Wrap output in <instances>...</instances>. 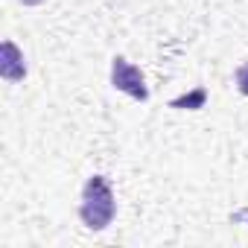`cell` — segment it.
<instances>
[{"label":"cell","instance_id":"cell-1","mask_svg":"<svg viewBox=\"0 0 248 248\" xmlns=\"http://www.w3.org/2000/svg\"><path fill=\"white\" fill-rule=\"evenodd\" d=\"M117 216V199L105 175H91L82 187V202H79V219L91 231H105Z\"/></svg>","mask_w":248,"mask_h":248},{"label":"cell","instance_id":"cell-2","mask_svg":"<svg viewBox=\"0 0 248 248\" xmlns=\"http://www.w3.org/2000/svg\"><path fill=\"white\" fill-rule=\"evenodd\" d=\"M111 85L117 91H123V93H129L138 102L149 99V88L143 82L140 67H135L129 59H123V56H114V62H111Z\"/></svg>","mask_w":248,"mask_h":248},{"label":"cell","instance_id":"cell-3","mask_svg":"<svg viewBox=\"0 0 248 248\" xmlns=\"http://www.w3.org/2000/svg\"><path fill=\"white\" fill-rule=\"evenodd\" d=\"M0 76L6 82H21L27 76L24 53L15 47V41H3V47H0Z\"/></svg>","mask_w":248,"mask_h":248},{"label":"cell","instance_id":"cell-4","mask_svg":"<svg viewBox=\"0 0 248 248\" xmlns=\"http://www.w3.org/2000/svg\"><path fill=\"white\" fill-rule=\"evenodd\" d=\"M204 96H207V93H204V88H196V91H193L190 96L172 99L170 105H172V108H184V105H187V108H202V105H204Z\"/></svg>","mask_w":248,"mask_h":248},{"label":"cell","instance_id":"cell-5","mask_svg":"<svg viewBox=\"0 0 248 248\" xmlns=\"http://www.w3.org/2000/svg\"><path fill=\"white\" fill-rule=\"evenodd\" d=\"M236 88H239L242 96H248V62L236 67Z\"/></svg>","mask_w":248,"mask_h":248},{"label":"cell","instance_id":"cell-6","mask_svg":"<svg viewBox=\"0 0 248 248\" xmlns=\"http://www.w3.org/2000/svg\"><path fill=\"white\" fill-rule=\"evenodd\" d=\"M231 222H248V207H245V210H239V213H233V216H231Z\"/></svg>","mask_w":248,"mask_h":248},{"label":"cell","instance_id":"cell-7","mask_svg":"<svg viewBox=\"0 0 248 248\" xmlns=\"http://www.w3.org/2000/svg\"><path fill=\"white\" fill-rule=\"evenodd\" d=\"M24 6H38V3H44V0H21Z\"/></svg>","mask_w":248,"mask_h":248}]
</instances>
